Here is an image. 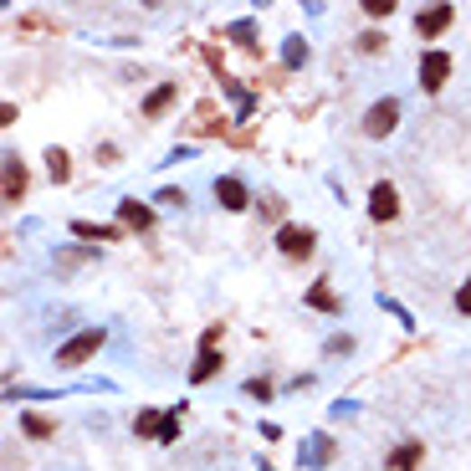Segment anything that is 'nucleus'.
<instances>
[{
    "label": "nucleus",
    "mask_w": 471,
    "mask_h": 471,
    "mask_svg": "<svg viewBox=\"0 0 471 471\" xmlns=\"http://www.w3.org/2000/svg\"><path fill=\"white\" fill-rule=\"evenodd\" d=\"M456 308H461V313H471V282L456 287Z\"/></svg>",
    "instance_id": "b1692460"
},
{
    "label": "nucleus",
    "mask_w": 471,
    "mask_h": 471,
    "mask_svg": "<svg viewBox=\"0 0 471 471\" xmlns=\"http://www.w3.org/2000/svg\"><path fill=\"white\" fill-rule=\"evenodd\" d=\"M174 436H180V415L164 410V430H159V440H174Z\"/></svg>",
    "instance_id": "412c9836"
},
{
    "label": "nucleus",
    "mask_w": 471,
    "mask_h": 471,
    "mask_svg": "<svg viewBox=\"0 0 471 471\" xmlns=\"http://www.w3.org/2000/svg\"><path fill=\"white\" fill-rule=\"evenodd\" d=\"M174 93H180L174 82H164V88H154V93L143 97V118H159V113H164V108H170V103H174Z\"/></svg>",
    "instance_id": "9b49d317"
},
{
    "label": "nucleus",
    "mask_w": 471,
    "mask_h": 471,
    "mask_svg": "<svg viewBox=\"0 0 471 471\" xmlns=\"http://www.w3.org/2000/svg\"><path fill=\"white\" fill-rule=\"evenodd\" d=\"M364 11H369V16H390L394 0H364Z\"/></svg>",
    "instance_id": "4be33fe9"
},
{
    "label": "nucleus",
    "mask_w": 471,
    "mask_h": 471,
    "mask_svg": "<svg viewBox=\"0 0 471 471\" xmlns=\"http://www.w3.org/2000/svg\"><path fill=\"white\" fill-rule=\"evenodd\" d=\"M379 47H384V36H379V32H364L359 36V51H379Z\"/></svg>",
    "instance_id": "5701e85b"
},
{
    "label": "nucleus",
    "mask_w": 471,
    "mask_h": 471,
    "mask_svg": "<svg viewBox=\"0 0 471 471\" xmlns=\"http://www.w3.org/2000/svg\"><path fill=\"white\" fill-rule=\"evenodd\" d=\"M328 456H333V446H328V440H323V436H318V440H313V451H308V461H313V466H323Z\"/></svg>",
    "instance_id": "aec40b11"
},
{
    "label": "nucleus",
    "mask_w": 471,
    "mask_h": 471,
    "mask_svg": "<svg viewBox=\"0 0 471 471\" xmlns=\"http://www.w3.org/2000/svg\"><path fill=\"white\" fill-rule=\"evenodd\" d=\"M451 78V51H425L420 57V88L425 93H440Z\"/></svg>",
    "instance_id": "20e7f679"
},
{
    "label": "nucleus",
    "mask_w": 471,
    "mask_h": 471,
    "mask_svg": "<svg viewBox=\"0 0 471 471\" xmlns=\"http://www.w3.org/2000/svg\"><path fill=\"white\" fill-rule=\"evenodd\" d=\"M118 220H124L128 231H149V226H154V210L143 200H118Z\"/></svg>",
    "instance_id": "6e6552de"
},
{
    "label": "nucleus",
    "mask_w": 471,
    "mask_h": 471,
    "mask_svg": "<svg viewBox=\"0 0 471 471\" xmlns=\"http://www.w3.org/2000/svg\"><path fill=\"white\" fill-rule=\"evenodd\" d=\"M72 236H82V241H118V226H93V220H78V226H72Z\"/></svg>",
    "instance_id": "f8f14e48"
},
{
    "label": "nucleus",
    "mask_w": 471,
    "mask_h": 471,
    "mask_svg": "<svg viewBox=\"0 0 471 471\" xmlns=\"http://www.w3.org/2000/svg\"><path fill=\"white\" fill-rule=\"evenodd\" d=\"M369 216H374V220H394V216H400V189H394L390 180H379V185L369 189Z\"/></svg>",
    "instance_id": "423d86ee"
},
{
    "label": "nucleus",
    "mask_w": 471,
    "mask_h": 471,
    "mask_svg": "<svg viewBox=\"0 0 471 471\" xmlns=\"http://www.w3.org/2000/svg\"><path fill=\"white\" fill-rule=\"evenodd\" d=\"M308 308H318V313H338V298L328 292V282H313V287H308Z\"/></svg>",
    "instance_id": "ddd939ff"
},
{
    "label": "nucleus",
    "mask_w": 471,
    "mask_h": 471,
    "mask_svg": "<svg viewBox=\"0 0 471 471\" xmlns=\"http://www.w3.org/2000/svg\"><path fill=\"white\" fill-rule=\"evenodd\" d=\"M394 124H400V103H394V97H379L374 108L364 113V134H369V139H384V134H394Z\"/></svg>",
    "instance_id": "7ed1b4c3"
},
{
    "label": "nucleus",
    "mask_w": 471,
    "mask_h": 471,
    "mask_svg": "<svg viewBox=\"0 0 471 471\" xmlns=\"http://www.w3.org/2000/svg\"><path fill=\"white\" fill-rule=\"evenodd\" d=\"M21 430H26V436H36V440H47L51 430H57V425H51L47 415H36V410H26V415H21Z\"/></svg>",
    "instance_id": "2eb2a0df"
},
{
    "label": "nucleus",
    "mask_w": 471,
    "mask_h": 471,
    "mask_svg": "<svg viewBox=\"0 0 471 471\" xmlns=\"http://www.w3.org/2000/svg\"><path fill=\"white\" fill-rule=\"evenodd\" d=\"M103 348V328H82L78 338H67L62 348H57V369H78V364H88Z\"/></svg>",
    "instance_id": "f257e3e1"
},
{
    "label": "nucleus",
    "mask_w": 471,
    "mask_h": 471,
    "mask_svg": "<svg viewBox=\"0 0 471 471\" xmlns=\"http://www.w3.org/2000/svg\"><path fill=\"white\" fill-rule=\"evenodd\" d=\"M246 394H256V400H267V394H272V384H267V379H252V384H246Z\"/></svg>",
    "instance_id": "393cba45"
},
{
    "label": "nucleus",
    "mask_w": 471,
    "mask_h": 471,
    "mask_svg": "<svg viewBox=\"0 0 471 471\" xmlns=\"http://www.w3.org/2000/svg\"><path fill=\"white\" fill-rule=\"evenodd\" d=\"M134 430H139V436H159V430H164V415H159V410H139Z\"/></svg>",
    "instance_id": "f3484780"
},
{
    "label": "nucleus",
    "mask_w": 471,
    "mask_h": 471,
    "mask_svg": "<svg viewBox=\"0 0 471 471\" xmlns=\"http://www.w3.org/2000/svg\"><path fill=\"white\" fill-rule=\"evenodd\" d=\"M282 57H287V67H302V62H308V42H302V36H287Z\"/></svg>",
    "instance_id": "a211bd4d"
},
{
    "label": "nucleus",
    "mask_w": 471,
    "mask_h": 471,
    "mask_svg": "<svg viewBox=\"0 0 471 471\" xmlns=\"http://www.w3.org/2000/svg\"><path fill=\"white\" fill-rule=\"evenodd\" d=\"M47 170H51V180L62 185L67 174H72V159H67V149H47Z\"/></svg>",
    "instance_id": "dca6fc26"
},
{
    "label": "nucleus",
    "mask_w": 471,
    "mask_h": 471,
    "mask_svg": "<svg viewBox=\"0 0 471 471\" xmlns=\"http://www.w3.org/2000/svg\"><path fill=\"white\" fill-rule=\"evenodd\" d=\"M420 461H425V446H420V440H405V446H394V451H390L384 466H390V471H415Z\"/></svg>",
    "instance_id": "1a4fd4ad"
},
{
    "label": "nucleus",
    "mask_w": 471,
    "mask_h": 471,
    "mask_svg": "<svg viewBox=\"0 0 471 471\" xmlns=\"http://www.w3.org/2000/svg\"><path fill=\"white\" fill-rule=\"evenodd\" d=\"M451 21H456L451 5H430V11H420V16H415V32H420V36H440Z\"/></svg>",
    "instance_id": "0eeeda50"
},
{
    "label": "nucleus",
    "mask_w": 471,
    "mask_h": 471,
    "mask_svg": "<svg viewBox=\"0 0 471 471\" xmlns=\"http://www.w3.org/2000/svg\"><path fill=\"white\" fill-rule=\"evenodd\" d=\"M216 369H220L216 348H200V359H195V369H189V379H195V384H205V379H216Z\"/></svg>",
    "instance_id": "4468645a"
},
{
    "label": "nucleus",
    "mask_w": 471,
    "mask_h": 471,
    "mask_svg": "<svg viewBox=\"0 0 471 471\" xmlns=\"http://www.w3.org/2000/svg\"><path fill=\"white\" fill-rule=\"evenodd\" d=\"M21 195H26V164L11 154V159H5V205H16Z\"/></svg>",
    "instance_id": "9d476101"
},
{
    "label": "nucleus",
    "mask_w": 471,
    "mask_h": 471,
    "mask_svg": "<svg viewBox=\"0 0 471 471\" xmlns=\"http://www.w3.org/2000/svg\"><path fill=\"white\" fill-rule=\"evenodd\" d=\"M313 246H318V231H313V226H282V231H277V252H282L287 262L313 256Z\"/></svg>",
    "instance_id": "f03ea898"
},
{
    "label": "nucleus",
    "mask_w": 471,
    "mask_h": 471,
    "mask_svg": "<svg viewBox=\"0 0 471 471\" xmlns=\"http://www.w3.org/2000/svg\"><path fill=\"white\" fill-rule=\"evenodd\" d=\"M159 205H170V210H180V205H189L185 189H159Z\"/></svg>",
    "instance_id": "6ab92c4d"
},
{
    "label": "nucleus",
    "mask_w": 471,
    "mask_h": 471,
    "mask_svg": "<svg viewBox=\"0 0 471 471\" xmlns=\"http://www.w3.org/2000/svg\"><path fill=\"white\" fill-rule=\"evenodd\" d=\"M216 205L220 210H252V189L241 185L236 174H220L216 180Z\"/></svg>",
    "instance_id": "39448f33"
}]
</instances>
